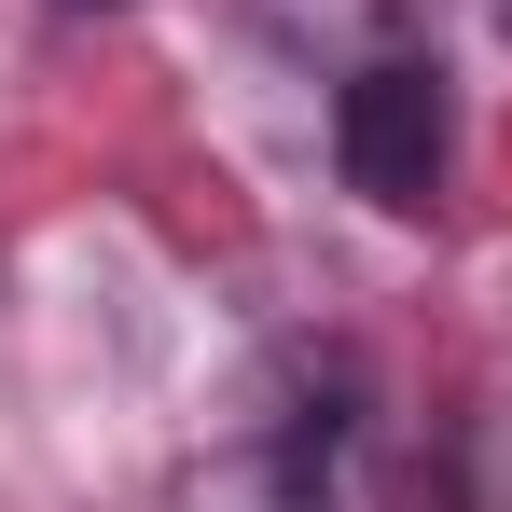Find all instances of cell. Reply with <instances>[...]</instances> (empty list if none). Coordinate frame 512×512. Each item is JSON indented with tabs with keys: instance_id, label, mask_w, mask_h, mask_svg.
Instances as JSON below:
<instances>
[{
	"instance_id": "obj_1",
	"label": "cell",
	"mask_w": 512,
	"mask_h": 512,
	"mask_svg": "<svg viewBox=\"0 0 512 512\" xmlns=\"http://www.w3.org/2000/svg\"><path fill=\"white\" fill-rule=\"evenodd\" d=\"M333 167H346V194L388 208V222H429V208H443V167H457V84H443L429 42H402V56H374V70L333 84Z\"/></svg>"
},
{
	"instance_id": "obj_2",
	"label": "cell",
	"mask_w": 512,
	"mask_h": 512,
	"mask_svg": "<svg viewBox=\"0 0 512 512\" xmlns=\"http://www.w3.org/2000/svg\"><path fill=\"white\" fill-rule=\"evenodd\" d=\"M236 14H250L291 70H319V84L402 56V42H429V0H236Z\"/></svg>"
},
{
	"instance_id": "obj_3",
	"label": "cell",
	"mask_w": 512,
	"mask_h": 512,
	"mask_svg": "<svg viewBox=\"0 0 512 512\" xmlns=\"http://www.w3.org/2000/svg\"><path fill=\"white\" fill-rule=\"evenodd\" d=\"M56 14H125V0H56Z\"/></svg>"
},
{
	"instance_id": "obj_4",
	"label": "cell",
	"mask_w": 512,
	"mask_h": 512,
	"mask_svg": "<svg viewBox=\"0 0 512 512\" xmlns=\"http://www.w3.org/2000/svg\"><path fill=\"white\" fill-rule=\"evenodd\" d=\"M499 28H512V0H499Z\"/></svg>"
}]
</instances>
